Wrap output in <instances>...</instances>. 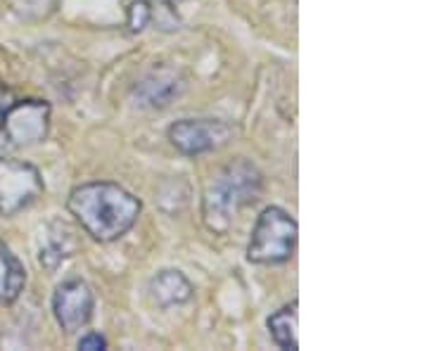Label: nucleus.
I'll return each instance as SVG.
<instances>
[{
	"instance_id": "0eeeda50",
	"label": "nucleus",
	"mask_w": 427,
	"mask_h": 351,
	"mask_svg": "<svg viewBox=\"0 0 427 351\" xmlns=\"http://www.w3.org/2000/svg\"><path fill=\"white\" fill-rule=\"evenodd\" d=\"M93 290L84 280H67V283L57 285V290L52 294L55 321L67 335L79 333L81 328H86L88 321L93 318Z\"/></svg>"
},
{
	"instance_id": "9d476101",
	"label": "nucleus",
	"mask_w": 427,
	"mask_h": 351,
	"mask_svg": "<svg viewBox=\"0 0 427 351\" xmlns=\"http://www.w3.org/2000/svg\"><path fill=\"white\" fill-rule=\"evenodd\" d=\"M299 304L297 301H290V304L280 306L278 311L268 316V333H271L273 342L278 344L280 349H297V323H299V313H297Z\"/></svg>"
},
{
	"instance_id": "6e6552de",
	"label": "nucleus",
	"mask_w": 427,
	"mask_h": 351,
	"mask_svg": "<svg viewBox=\"0 0 427 351\" xmlns=\"http://www.w3.org/2000/svg\"><path fill=\"white\" fill-rule=\"evenodd\" d=\"M150 297H152L155 304L162 308L181 306L185 301H190L192 285L181 271L167 268V271H160L152 280H150Z\"/></svg>"
},
{
	"instance_id": "f03ea898",
	"label": "nucleus",
	"mask_w": 427,
	"mask_h": 351,
	"mask_svg": "<svg viewBox=\"0 0 427 351\" xmlns=\"http://www.w3.org/2000/svg\"><path fill=\"white\" fill-rule=\"evenodd\" d=\"M261 192V174L252 162L238 160L228 164L221 174L209 183L202 199V216L206 228L226 233L235 221L238 211L257 202Z\"/></svg>"
},
{
	"instance_id": "ddd939ff",
	"label": "nucleus",
	"mask_w": 427,
	"mask_h": 351,
	"mask_svg": "<svg viewBox=\"0 0 427 351\" xmlns=\"http://www.w3.org/2000/svg\"><path fill=\"white\" fill-rule=\"evenodd\" d=\"M79 349H88V351H95V349H107V340L102 337L100 333H88L79 340Z\"/></svg>"
},
{
	"instance_id": "9b49d317",
	"label": "nucleus",
	"mask_w": 427,
	"mask_h": 351,
	"mask_svg": "<svg viewBox=\"0 0 427 351\" xmlns=\"http://www.w3.org/2000/svg\"><path fill=\"white\" fill-rule=\"evenodd\" d=\"M5 5L10 12L24 22H40L55 15V10L60 8V0H5Z\"/></svg>"
},
{
	"instance_id": "423d86ee",
	"label": "nucleus",
	"mask_w": 427,
	"mask_h": 351,
	"mask_svg": "<svg viewBox=\"0 0 427 351\" xmlns=\"http://www.w3.org/2000/svg\"><path fill=\"white\" fill-rule=\"evenodd\" d=\"M231 126L218 119H181L169 128V140L185 157H199L223 147Z\"/></svg>"
},
{
	"instance_id": "4468645a",
	"label": "nucleus",
	"mask_w": 427,
	"mask_h": 351,
	"mask_svg": "<svg viewBox=\"0 0 427 351\" xmlns=\"http://www.w3.org/2000/svg\"><path fill=\"white\" fill-rule=\"evenodd\" d=\"M12 93L8 91L5 86H0V121H3V116H5V112H8V107L12 105Z\"/></svg>"
},
{
	"instance_id": "f8f14e48",
	"label": "nucleus",
	"mask_w": 427,
	"mask_h": 351,
	"mask_svg": "<svg viewBox=\"0 0 427 351\" xmlns=\"http://www.w3.org/2000/svg\"><path fill=\"white\" fill-rule=\"evenodd\" d=\"M150 19H152V8H150L148 0H135V3H131V8H128V31L131 33H140L150 24Z\"/></svg>"
},
{
	"instance_id": "1a4fd4ad",
	"label": "nucleus",
	"mask_w": 427,
	"mask_h": 351,
	"mask_svg": "<svg viewBox=\"0 0 427 351\" xmlns=\"http://www.w3.org/2000/svg\"><path fill=\"white\" fill-rule=\"evenodd\" d=\"M26 285L24 264L17 254L0 240V304H12L19 299Z\"/></svg>"
},
{
	"instance_id": "f257e3e1",
	"label": "nucleus",
	"mask_w": 427,
	"mask_h": 351,
	"mask_svg": "<svg viewBox=\"0 0 427 351\" xmlns=\"http://www.w3.org/2000/svg\"><path fill=\"white\" fill-rule=\"evenodd\" d=\"M69 211L98 243H114L133 228L140 216V199L116 183L93 181L69 192Z\"/></svg>"
},
{
	"instance_id": "39448f33",
	"label": "nucleus",
	"mask_w": 427,
	"mask_h": 351,
	"mask_svg": "<svg viewBox=\"0 0 427 351\" xmlns=\"http://www.w3.org/2000/svg\"><path fill=\"white\" fill-rule=\"evenodd\" d=\"M50 105L45 100H12L0 121V138L12 147H31L48 138Z\"/></svg>"
},
{
	"instance_id": "7ed1b4c3",
	"label": "nucleus",
	"mask_w": 427,
	"mask_h": 351,
	"mask_svg": "<svg viewBox=\"0 0 427 351\" xmlns=\"http://www.w3.org/2000/svg\"><path fill=\"white\" fill-rule=\"evenodd\" d=\"M297 247V221L280 206H266L254 223L247 259L259 266H275L292 259Z\"/></svg>"
},
{
	"instance_id": "20e7f679",
	"label": "nucleus",
	"mask_w": 427,
	"mask_h": 351,
	"mask_svg": "<svg viewBox=\"0 0 427 351\" xmlns=\"http://www.w3.org/2000/svg\"><path fill=\"white\" fill-rule=\"evenodd\" d=\"M43 195V176L29 162L0 157V216H15Z\"/></svg>"
}]
</instances>
